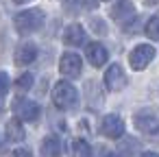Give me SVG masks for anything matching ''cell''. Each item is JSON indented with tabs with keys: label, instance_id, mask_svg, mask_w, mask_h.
<instances>
[{
	"label": "cell",
	"instance_id": "cell-1",
	"mask_svg": "<svg viewBox=\"0 0 159 157\" xmlns=\"http://www.w3.org/2000/svg\"><path fill=\"white\" fill-rule=\"evenodd\" d=\"M76 103H79L76 87L68 81H57L52 87V105L61 111H68V109H74Z\"/></svg>",
	"mask_w": 159,
	"mask_h": 157
},
{
	"label": "cell",
	"instance_id": "cell-2",
	"mask_svg": "<svg viewBox=\"0 0 159 157\" xmlns=\"http://www.w3.org/2000/svg\"><path fill=\"white\" fill-rule=\"evenodd\" d=\"M44 20H46V16H44L42 9H26V11L16 13L13 26H16V31L20 35H26V33H33V31L42 29L44 26Z\"/></svg>",
	"mask_w": 159,
	"mask_h": 157
},
{
	"label": "cell",
	"instance_id": "cell-3",
	"mask_svg": "<svg viewBox=\"0 0 159 157\" xmlns=\"http://www.w3.org/2000/svg\"><path fill=\"white\" fill-rule=\"evenodd\" d=\"M133 118H135L133 122H135V127H137L139 133H144L148 137H157V133H159V120H157V113H155L152 107L139 109Z\"/></svg>",
	"mask_w": 159,
	"mask_h": 157
},
{
	"label": "cell",
	"instance_id": "cell-4",
	"mask_svg": "<svg viewBox=\"0 0 159 157\" xmlns=\"http://www.w3.org/2000/svg\"><path fill=\"white\" fill-rule=\"evenodd\" d=\"M11 109L16 113V120H20V122H35L42 113V107L35 100H29V98H16Z\"/></svg>",
	"mask_w": 159,
	"mask_h": 157
},
{
	"label": "cell",
	"instance_id": "cell-5",
	"mask_svg": "<svg viewBox=\"0 0 159 157\" xmlns=\"http://www.w3.org/2000/svg\"><path fill=\"white\" fill-rule=\"evenodd\" d=\"M111 20L116 24H120L122 29H126L133 20H135V5L131 2V0H120V2H116L111 7Z\"/></svg>",
	"mask_w": 159,
	"mask_h": 157
},
{
	"label": "cell",
	"instance_id": "cell-6",
	"mask_svg": "<svg viewBox=\"0 0 159 157\" xmlns=\"http://www.w3.org/2000/svg\"><path fill=\"white\" fill-rule=\"evenodd\" d=\"M152 59H155V46H150V44H139L129 55V63L133 70H144Z\"/></svg>",
	"mask_w": 159,
	"mask_h": 157
},
{
	"label": "cell",
	"instance_id": "cell-7",
	"mask_svg": "<svg viewBox=\"0 0 159 157\" xmlns=\"http://www.w3.org/2000/svg\"><path fill=\"white\" fill-rule=\"evenodd\" d=\"M100 133L109 140H120L124 135V120L118 113H109L100 122Z\"/></svg>",
	"mask_w": 159,
	"mask_h": 157
},
{
	"label": "cell",
	"instance_id": "cell-8",
	"mask_svg": "<svg viewBox=\"0 0 159 157\" xmlns=\"http://www.w3.org/2000/svg\"><path fill=\"white\" fill-rule=\"evenodd\" d=\"M59 70H61L63 76L76 79V76H81V72H83V59H81L76 53H66V55H61Z\"/></svg>",
	"mask_w": 159,
	"mask_h": 157
},
{
	"label": "cell",
	"instance_id": "cell-9",
	"mask_svg": "<svg viewBox=\"0 0 159 157\" xmlns=\"http://www.w3.org/2000/svg\"><path fill=\"white\" fill-rule=\"evenodd\" d=\"M105 87L109 92H120L126 87V74L120 63H111L109 70L105 72Z\"/></svg>",
	"mask_w": 159,
	"mask_h": 157
},
{
	"label": "cell",
	"instance_id": "cell-10",
	"mask_svg": "<svg viewBox=\"0 0 159 157\" xmlns=\"http://www.w3.org/2000/svg\"><path fill=\"white\" fill-rule=\"evenodd\" d=\"M35 59H37V46H35L33 42L20 44V46L16 48V53H13L16 66H29V63H33Z\"/></svg>",
	"mask_w": 159,
	"mask_h": 157
},
{
	"label": "cell",
	"instance_id": "cell-11",
	"mask_svg": "<svg viewBox=\"0 0 159 157\" xmlns=\"http://www.w3.org/2000/svg\"><path fill=\"white\" fill-rule=\"evenodd\" d=\"M85 55H87V59H89V63H92L94 68L105 66V63H107V59H109L107 48H105L102 44H98V42H89V44H87V48H85Z\"/></svg>",
	"mask_w": 159,
	"mask_h": 157
},
{
	"label": "cell",
	"instance_id": "cell-12",
	"mask_svg": "<svg viewBox=\"0 0 159 157\" xmlns=\"http://www.w3.org/2000/svg\"><path fill=\"white\" fill-rule=\"evenodd\" d=\"M63 44L66 46H74V48L85 44V29L81 24H70L63 31Z\"/></svg>",
	"mask_w": 159,
	"mask_h": 157
},
{
	"label": "cell",
	"instance_id": "cell-13",
	"mask_svg": "<svg viewBox=\"0 0 159 157\" xmlns=\"http://www.w3.org/2000/svg\"><path fill=\"white\" fill-rule=\"evenodd\" d=\"M39 153H42V157H61V140L57 135H46Z\"/></svg>",
	"mask_w": 159,
	"mask_h": 157
},
{
	"label": "cell",
	"instance_id": "cell-14",
	"mask_svg": "<svg viewBox=\"0 0 159 157\" xmlns=\"http://www.w3.org/2000/svg\"><path fill=\"white\" fill-rule=\"evenodd\" d=\"M26 137V133H24V127H22V122L20 120H9L7 122V140L9 142H22Z\"/></svg>",
	"mask_w": 159,
	"mask_h": 157
},
{
	"label": "cell",
	"instance_id": "cell-15",
	"mask_svg": "<svg viewBox=\"0 0 159 157\" xmlns=\"http://www.w3.org/2000/svg\"><path fill=\"white\" fill-rule=\"evenodd\" d=\"M70 150H72V157H92V146L83 137L72 140L70 142Z\"/></svg>",
	"mask_w": 159,
	"mask_h": 157
},
{
	"label": "cell",
	"instance_id": "cell-16",
	"mask_svg": "<svg viewBox=\"0 0 159 157\" xmlns=\"http://www.w3.org/2000/svg\"><path fill=\"white\" fill-rule=\"evenodd\" d=\"M118 150H120L122 155H126V157L135 155V150H137V140H133V137H126V140H122V142L118 144Z\"/></svg>",
	"mask_w": 159,
	"mask_h": 157
},
{
	"label": "cell",
	"instance_id": "cell-17",
	"mask_svg": "<svg viewBox=\"0 0 159 157\" xmlns=\"http://www.w3.org/2000/svg\"><path fill=\"white\" fill-rule=\"evenodd\" d=\"M16 87H18L20 92H29V90L33 87V74H31V72L20 74V76L16 79Z\"/></svg>",
	"mask_w": 159,
	"mask_h": 157
},
{
	"label": "cell",
	"instance_id": "cell-18",
	"mask_svg": "<svg viewBox=\"0 0 159 157\" xmlns=\"http://www.w3.org/2000/svg\"><path fill=\"white\" fill-rule=\"evenodd\" d=\"M157 16H152L150 20H148V24H146V35L152 39V42H157V37H159V33H157Z\"/></svg>",
	"mask_w": 159,
	"mask_h": 157
},
{
	"label": "cell",
	"instance_id": "cell-19",
	"mask_svg": "<svg viewBox=\"0 0 159 157\" xmlns=\"http://www.w3.org/2000/svg\"><path fill=\"white\" fill-rule=\"evenodd\" d=\"M9 74L7 72H0V96H5L7 92H9Z\"/></svg>",
	"mask_w": 159,
	"mask_h": 157
},
{
	"label": "cell",
	"instance_id": "cell-20",
	"mask_svg": "<svg viewBox=\"0 0 159 157\" xmlns=\"http://www.w3.org/2000/svg\"><path fill=\"white\" fill-rule=\"evenodd\" d=\"M9 157H33V155H31V150L26 146H20V148H13Z\"/></svg>",
	"mask_w": 159,
	"mask_h": 157
},
{
	"label": "cell",
	"instance_id": "cell-21",
	"mask_svg": "<svg viewBox=\"0 0 159 157\" xmlns=\"http://www.w3.org/2000/svg\"><path fill=\"white\" fill-rule=\"evenodd\" d=\"M142 157H157V153H155V150H144Z\"/></svg>",
	"mask_w": 159,
	"mask_h": 157
},
{
	"label": "cell",
	"instance_id": "cell-22",
	"mask_svg": "<svg viewBox=\"0 0 159 157\" xmlns=\"http://www.w3.org/2000/svg\"><path fill=\"white\" fill-rule=\"evenodd\" d=\"M16 2H20V5H22V2H29V0H16Z\"/></svg>",
	"mask_w": 159,
	"mask_h": 157
},
{
	"label": "cell",
	"instance_id": "cell-23",
	"mask_svg": "<svg viewBox=\"0 0 159 157\" xmlns=\"http://www.w3.org/2000/svg\"><path fill=\"white\" fill-rule=\"evenodd\" d=\"M155 2H157V0H148V5H155Z\"/></svg>",
	"mask_w": 159,
	"mask_h": 157
},
{
	"label": "cell",
	"instance_id": "cell-24",
	"mask_svg": "<svg viewBox=\"0 0 159 157\" xmlns=\"http://www.w3.org/2000/svg\"><path fill=\"white\" fill-rule=\"evenodd\" d=\"M107 157H118V155H113V153H109V155H107Z\"/></svg>",
	"mask_w": 159,
	"mask_h": 157
},
{
	"label": "cell",
	"instance_id": "cell-25",
	"mask_svg": "<svg viewBox=\"0 0 159 157\" xmlns=\"http://www.w3.org/2000/svg\"><path fill=\"white\" fill-rule=\"evenodd\" d=\"M102 2H109V0H102Z\"/></svg>",
	"mask_w": 159,
	"mask_h": 157
},
{
	"label": "cell",
	"instance_id": "cell-26",
	"mask_svg": "<svg viewBox=\"0 0 159 157\" xmlns=\"http://www.w3.org/2000/svg\"><path fill=\"white\" fill-rule=\"evenodd\" d=\"M0 142H2V137H0Z\"/></svg>",
	"mask_w": 159,
	"mask_h": 157
}]
</instances>
